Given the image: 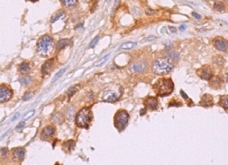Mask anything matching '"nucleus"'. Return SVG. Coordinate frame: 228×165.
<instances>
[{"mask_svg":"<svg viewBox=\"0 0 228 165\" xmlns=\"http://www.w3.org/2000/svg\"><path fill=\"white\" fill-rule=\"evenodd\" d=\"M154 88L156 90L157 94L160 97H165L172 92L174 84L170 79L162 78L156 83Z\"/></svg>","mask_w":228,"mask_h":165,"instance_id":"1","label":"nucleus"},{"mask_svg":"<svg viewBox=\"0 0 228 165\" xmlns=\"http://www.w3.org/2000/svg\"><path fill=\"white\" fill-rule=\"evenodd\" d=\"M53 40L49 35H44L37 43V52L42 56H48L53 48Z\"/></svg>","mask_w":228,"mask_h":165,"instance_id":"2","label":"nucleus"},{"mask_svg":"<svg viewBox=\"0 0 228 165\" xmlns=\"http://www.w3.org/2000/svg\"><path fill=\"white\" fill-rule=\"evenodd\" d=\"M173 65L169 59H159L153 64V71L159 75H165L172 71Z\"/></svg>","mask_w":228,"mask_h":165,"instance_id":"3","label":"nucleus"},{"mask_svg":"<svg viewBox=\"0 0 228 165\" xmlns=\"http://www.w3.org/2000/svg\"><path fill=\"white\" fill-rule=\"evenodd\" d=\"M92 120V114L88 108H83L76 116V124L80 127L87 128Z\"/></svg>","mask_w":228,"mask_h":165,"instance_id":"4","label":"nucleus"},{"mask_svg":"<svg viewBox=\"0 0 228 165\" xmlns=\"http://www.w3.org/2000/svg\"><path fill=\"white\" fill-rule=\"evenodd\" d=\"M129 116L124 110H120L117 112L114 118V124L119 131H122L125 128L128 122Z\"/></svg>","mask_w":228,"mask_h":165,"instance_id":"5","label":"nucleus"},{"mask_svg":"<svg viewBox=\"0 0 228 165\" xmlns=\"http://www.w3.org/2000/svg\"><path fill=\"white\" fill-rule=\"evenodd\" d=\"M198 74L202 79L209 80L213 77V71L210 67L204 66L198 71Z\"/></svg>","mask_w":228,"mask_h":165,"instance_id":"6","label":"nucleus"},{"mask_svg":"<svg viewBox=\"0 0 228 165\" xmlns=\"http://www.w3.org/2000/svg\"><path fill=\"white\" fill-rule=\"evenodd\" d=\"M12 92L8 88L1 87L0 88V101L1 103L8 101L11 97Z\"/></svg>","mask_w":228,"mask_h":165,"instance_id":"7","label":"nucleus"},{"mask_svg":"<svg viewBox=\"0 0 228 165\" xmlns=\"http://www.w3.org/2000/svg\"><path fill=\"white\" fill-rule=\"evenodd\" d=\"M103 99L104 101L113 102L117 101L118 96L115 92L112 91V90H109V91L104 93Z\"/></svg>","mask_w":228,"mask_h":165,"instance_id":"8","label":"nucleus"},{"mask_svg":"<svg viewBox=\"0 0 228 165\" xmlns=\"http://www.w3.org/2000/svg\"><path fill=\"white\" fill-rule=\"evenodd\" d=\"M145 103L146 107H147L149 109H150L151 110L157 109L158 106V100L154 97H149L148 99H146Z\"/></svg>","mask_w":228,"mask_h":165,"instance_id":"9","label":"nucleus"},{"mask_svg":"<svg viewBox=\"0 0 228 165\" xmlns=\"http://www.w3.org/2000/svg\"><path fill=\"white\" fill-rule=\"evenodd\" d=\"M147 68V65L143 63V62H141V63H137L133 64L131 67V70L133 72L136 73H141L142 71H145Z\"/></svg>","mask_w":228,"mask_h":165,"instance_id":"10","label":"nucleus"},{"mask_svg":"<svg viewBox=\"0 0 228 165\" xmlns=\"http://www.w3.org/2000/svg\"><path fill=\"white\" fill-rule=\"evenodd\" d=\"M55 132V129L52 126H46V128L43 129L42 136L44 138H49L51 137L52 136H53Z\"/></svg>","mask_w":228,"mask_h":165,"instance_id":"11","label":"nucleus"},{"mask_svg":"<svg viewBox=\"0 0 228 165\" xmlns=\"http://www.w3.org/2000/svg\"><path fill=\"white\" fill-rule=\"evenodd\" d=\"M25 151L22 147L16 148L13 151V156L14 158H16L19 161H23L25 157Z\"/></svg>","mask_w":228,"mask_h":165,"instance_id":"12","label":"nucleus"},{"mask_svg":"<svg viewBox=\"0 0 228 165\" xmlns=\"http://www.w3.org/2000/svg\"><path fill=\"white\" fill-rule=\"evenodd\" d=\"M200 105L203 106H211L213 105V97L210 95H204L202 98V101L200 102Z\"/></svg>","mask_w":228,"mask_h":165,"instance_id":"13","label":"nucleus"},{"mask_svg":"<svg viewBox=\"0 0 228 165\" xmlns=\"http://www.w3.org/2000/svg\"><path fill=\"white\" fill-rule=\"evenodd\" d=\"M215 46L216 48L220 51H225L227 50V43L225 40L218 39L215 42Z\"/></svg>","mask_w":228,"mask_h":165,"instance_id":"14","label":"nucleus"},{"mask_svg":"<svg viewBox=\"0 0 228 165\" xmlns=\"http://www.w3.org/2000/svg\"><path fill=\"white\" fill-rule=\"evenodd\" d=\"M52 65H53V59H50L48 61H47L46 63H45L42 66V73L43 74H47L49 72L50 69H51Z\"/></svg>","mask_w":228,"mask_h":165,"instance_id":"15","label":"nucleus"},{"mask_svg":"<svg viewBox=\"0 0 228 165\" xmlns=\"http://www.w3.org/2000/svg\"><path fill=\"white\" fill-rule=\"evenodd\" d=\"M69 44V40L66 39H62L59 40L56 44V49L58 51H60L63 48H65L66 46H67Z\"/></svg>","mask_w":228,"mask_h":165,"instance_id":"16","label":"nucleus"},{"mask_svg":"<svg viewBox=\"0 0 228 165\" xmlns=\"http://www.w3.org/2000/svg\"><path fill=\"white\" fill-rule=\"evenodd\" d=\"M210 80V84L214 87H218L222 83V80L218 77H212Z\"/></svg>","mask_w":228,"mask_h":165,"instance_id":"17","label":"nucleus"},{"mask_svg":"<svg viewBox=\"0 0 228 165\" xmlns=\"http://www.w3.org/2000/svg\"><path fill=\"white\" fill-rule=\"evenodd\" d=\"M136 46H137L136 42H128L123 44L122 46H120V48L123 49V50H130V49L133 48L135 47Z\"/></svg>","mask_w":228,"mask_h":165,"instance_id":"18","label":"nucleus"},{"mask_svg":"<svg viewBox=\"0 0 228 165\" xmlns=\"http://www.w3.org/2000/svg\"><path fill=\"white\" fill-rule=\"evenodd\" d=\"M219 103L225 109L228 110V95L221 97L220 99Z\"/></svg>","mask_w":228,"mask_h":165,"instance_id":"19","label":"nucleus"},{"mask_svg":"<svg viewBox=\"0 0 228 165\" xmlns=\"http://www.w3.org/2000/svg\"><path fill=\"white\" fill-rule=\"evenodd\" d=\"M77 0H61L62 4L64 6L70 8V7L74 6L77 4Z\"/></svg>","mask_w":228,"mask_h":165,"instance_id":"20","label":"nucleus"},{"mask_svg":"<svg viewBox=\"0 0 228 165\" xmlns=\"http://www.w3.org/2000/svg\"><path fill=\"white\" fill-rule=\"evenodd\" d=\"M30 70L29 64L27 63H23L19 66V71L20 72H28Z\"/></svg>","mask_w":228,"mask_h":165,"instance_id":"21","label":"nucleus"},{"mask_svg":"<svg viewBox=\"0 0 228 165\" xmlns=\"http://www.w3.org/2000/svg\"><path fill=\"white\" fill-rule=\"evenodd\" d=\"M109 56H110V54H107L105 56H104L103 58H102L101 60H99V61H98L96 62V63H95L94 64V66H99V65H103L104 63H105V62L107 61V60Z\"/></svg>","mask_w":228,"mask_h":165,"instance_id":"22","label":"nucleus"},{"mask_svg":"<svg viewBox=\"0 0 228 165\" xmlns=\"http://www.w3.org/2000/svg\"><path fill=\"white\" fill-rule=\"evenodd\" d=\"M65 69H61V70L59 71L57 73L55 76H54V78L52 79V82H56V81L57 80H58V79L59 78L61 77L62 75H63V74L64 73V72H65Z\"/></svg>","mask_w":228,"mask_h":165,"instance_id":"23","label":"nucleus"},{"mask_svg":"<svg viewBox=\"0 0 228 165\" xmlns=\"http://www.w3.org/2000/svg\"><path fill=\"white\" fill-rule=\"evenodd\" d=\"M31 78L29 77H23L19 79V82L23 85L28 84L31 82Z\"/></svg>","mask_w":228,"mask_h":165,"instance_id":"24","label":"nucleus"},{"mask_svg":"<svg viewBox=\"0 0 228 165\" xmlns=\"http://www.w3.org/2000/svg\"><path fill=\"white\" fill-rule=\"evenodd\" d=\"M64 16V14L63 12H59L58 14H56V15H54L53 17H52L51 18V23H54L56 22V21H57L58 20H59L61 17H63V16Z\"/></svg>","mask_w":228,"mask_h":165,"instance_id":"25","label":"nucleus"},{"mask_svg":"<svg viewBox=\"0 0 228 165\" xmlns=\"http://www.w3.org/2000/svg\"><path fill=\"white\" fill-rule=\"evenodd\" d=\"M215 8L217 10V11L221 12L223 10H224L225 6H224V5H223V4L221 3V2H217V3H216L215 5Z\"/></svg>","mask_w":228,"mask_h":165,"instance_id":"26","label":"nucleus"},{"mask_svg":"<svg viewBox=\"0 0 228 165\" xmlns=\"http://www.w3.org/2000/svg\"><path fill=\"white\" fill-rule=\"evenodd\" d=\"M33 97V93L31 92H27L26 94L24 95L23 97V100L25 101H28V100H30L31 99V97Z\"/></svg>","mask_w":228,"mask_h":165,"instance_id":"27","label":"nucleus"},{"mask_svg":"<svg viewBox=\"0 0 228 165\" xmlns=\"http://www.w3.org/2000/svg\"><path fill=\"white\" fill-rule=\"evenodd\" d=\"M99 40V36H96V37H94V39L92 40V41L91 42H90V44H89V46H88V48H91L94 47V46H95V44H96V43L98 42Z\"/></svg>","mask_w":228,"mask_h":165,"instance_id":"28","label":"nucleus"},{"mask_svg":"<svg viewBox=\"0 0 228 165\" xmlns=\"http://www.w3.org/2000/svg\"><path fill=\"white\" fill-rule=\"evenodd\" d=\"M170 57L171 59L177 61L178 58H179V54H178L177 52H172V53L170 54Z\"/></svg>","mask_w":228,"mask_h":165,"instance_id":"29","label":"nucleus"},{"mask_svg":"<svg viewBox=\"0 0 228 165\" xmlns=\"http://www.w3.org/2000/svg\"><path fill=\"white\" fill-rule=\"evenodd\" d=\"M76 90H77V89L75 87H71L69 90L68 91V94H69V97H71L72 95L74 94V92H76Z\"/></svg>","mask_w":228,"mask_h":165,"instance_id":"30","label":"nucleus"},{"mask_svg":"<svg viewBox=\"0 0 228 165\" xmlns=\"http://www.w3.org/2000/svg\"><path fill=\"white\" fill-rule=\"evenodd\" d=\"M68 143H69V145H68L67 147L69 148V150H71V149H73V147H74L75 145V143L74 142H73V141H70V142H68Z\"/></svg>","mask_w":228,"mask_h":165,"instance_id":"31","label":"nucleus"},{"mask_svg":"<svg viewBox=\"0 0 228 165\" xmlns=\"http://www.w3.org/2000/svg\"><path fill=\"white\" fill-rule=\"evenodd\" d=\"M35 114V111L34 110H32V111H30L27 114V115L25 116V118H24V119L25 120H27V119H28L30 118V117H31L33 114Z\"/></svg>","mask_w":228,"mask_h":165,"instance_id":"32","label":"nucleus"},{"mask_svg":"<svg viewBox=\"0 0 228 165\" xmlns=\"http://www.w3.org/2000/svg\"><path fill=\"white\" fill-rule=\"evenodd\" d=\"M25 122H20L18 124V125L16 126V130H20V129H22L24 126H25Z\"/></svg>","mask_w":228,"mask_h":165,"instance_id":"33","label":"nucleus"},{"mask_svg":"<svg viewBox=\"0 0 228 165\" xmlns=\"http://www.w3.org/2000/svg\"><path fill=\"white\" fill-rule=\"evenodd\" d=\"M8 149H7V147H1V155L2 156H4V155H6L7 153H8Z\"/></svg>","mask_w":228,"mask_h":165,"instance_id":"34","label":"nucleus"},{"mask_svg":"<svg viewBox=\"0 0 228 165\" xmlns=\"http://www.w3.org/2000/svg\"><path fill=\"white\" fill-rule=\"evenodd\" d=\"M192 16H193L194 18H196V19H200L201 18L200 15H199V14L195 12H192Z\"/></svg>","mask_w":228,"mask_h":165,"instance_id":"35","label":"nucleus"},{"mask_svg":"<svg viewBox=\"0 0 228 165\" xmlns=\"http://www.w3.org/2000/svg\"><path fill=\"white\" fill-rule=\"evenodd\" d=\"M180 95H181V96L183 97V98H184V99H188V97H187V95L185 94V93L183 91V90H180Z\"/></svg>","mask_w":228,"mask_h":165,"instance_id":"36","label":"nucleus"},{"mask_svg":"<svg viewBox=\"0 0 228 165\" xmlns=\"http://www.w3.org/2000/svg\"><path fill=\"white\" fill-rule=\"evenodd\" d=\"M154 39H155V36H153V35H149V37H147L146 38L147 40H148V41H151V40H153Z\"/></svg>","mask_w":228,"mask_h":165,"instance_id":"37","label":"nucleus"},{"mask_svg":"<svg viewBox=\"0 0 228 165\" xmlns=\"http://www.w3.org/2000/svg\"><path fill=\"white\" fill-rule=\"evenodd\" d=\"M169 29L172 33H176L177 32V29L175 27H169Z\"/></svg>","mask_w":228,"mask_h":165,"instance_id":"38","label":"nucleus"},{"mask_svg":"<svg viewBox=\"0 0 228 165\" xmlns=\"http://www.w3.org/2000/svg\"><path fill=\"white\" fill-rule=\"evenodd\" d=\"M19 116H20V114H19V113L16 114L15 116H14V117L12 118V121H15L16 119H18V118L19 117Z\"/></svg>","mask_w":228,"mask_h":165,"instance_id":"39","label":"nucleus"},{"mask_svg":"<svg viewBox=\"0 0 228 165\" xmlns=\"http://www.w3.org/2000/svg\"><path fill=\"white\" fill-rule=\"evenodd\" d=\"M185 27H186V26H185V25H181L180 26L179 29H180V31H182L183 32V31H184L185 29Z\"/></svg>","mask_w":228,"mask_h":165,"instance_id":"40","label":"nucleus"},{"mask_svg":"<svg viewBox=\"0 0 228 165\" xmlns=\"http://www.w3.org/2000/svg\"><path fill=\"white\" fill-rule=\"evenodd\" d=\"M146 113V110L142 109L141 110V111H140V114H141V116H143V115H145V114Z\"/></svg>","mask_w":228,"mask_h":165,"instance_id":"41","label":"nucleus"},{"mask_svg":"<svg viewBox=\"0 0 228 165\" xmlns=\"http://www.w3.org/2000/svg\"><path fill=\"white\" fill-rule=\"evenodd\" d=\"M120 0H115V6H118V4L120 3Z\"/></svg>","mask_w":228,"mask_h":165,"instance_id":"42","label":"nucleus"},{"mask_svg":"<svg viewBox=\"0 0 228 165\" xmlns=\"http://www.w3.org/2000/svg\"><path fill=\"white\" fill-rule=\"evenodd\" d=\"M30 1H32V2H36L38 1V0H30Z\"/></svg>","mask_w":228,"mask_h":165,"instance_id":"43","label":"nucleus"},{"mask_svg":"<svg viewBox=\"0 0 228 165\" xmlns=\"http://www.w3.org/2000/svg\"><path fill=\"white\" fill-rule=\"evenodd\" d=\"M107 1H109V0H107Z\"/></svg>","mask_w":228,"mask_h":165,"instance_id":"44","label":"nucleus"}]
</instances>
